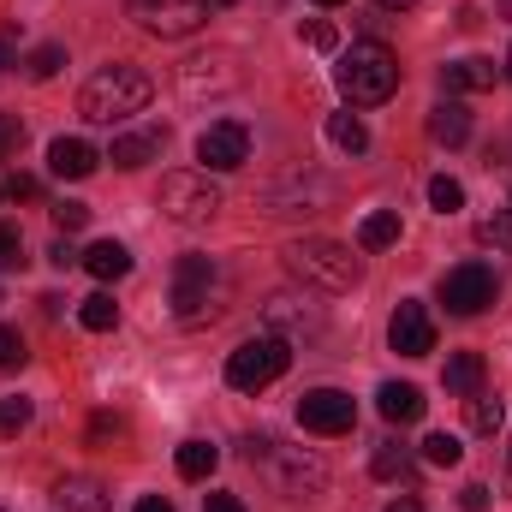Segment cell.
<instances>
[{"instance_id":"cell-1","label":"cell","mask_w":512,"mask_h":512,"mask_svg":"<svg viewBox=\"0 0 512 512\" xmlns=\"http://www.w3.org/2000/svg\"><path fill=\"white\" fill-rule=\"evenodd\" d=\"M149 96H155L149 72H137V66H126V60H114V66L90 72V84L78 90V114H84L90 126H120V120H131V114L149 108Z\"/></svg>"},{"instance_id":"cell-2","label":"cell","mask_w":512,"mask_h":512,"mask_svg":"<svg viewBox=\"0 0 512 512\" xmlns=\"http://www.w3.org/2000/svg\"><path fill=\"white\" fill-rule=\"evenodd\" d=\"M334 84L352 108H376L399 90V60L387 42H352L340 60H334Z\"/></svg>"},{"instance_id":"cell-3","label":"cell","mask_w":512,"mask_h":512,"mask_svg":"<svg viewBox=\"0 0 512 512\" xmlns=\"http://www.w3.org/2000/svg\"><path fill=\"white\" fill-rule=\"evenodd\" d=\"M286 268L304 286H322V292H352L364 280V262L352 256V245H340V239H292L286 245Z\"/></svg>"},{"instance_id":"cell-4","label":"cell","mask_w":512,"mask_h":512,"mask_svg":"<svg viewBox=\"0 0 512 512\" xmlns=\"http://www.w3.org/2000/svg\"><path fill=\"white\" fill-rule=\"evenodd\" d=\"M221 298H227L221 262H215V256H179V268H173V316H179L185 328L215 322V316H221Z\"/></svg>"},{"instance_id":"cell-5","label":"cell","mask_w":512,"mask_h":512,"mask_svg":"<svg viewBox=\"0 0 512 512\" xmlns=\"http://www.w3.org/2000/svg\"><path fill=\"white\" fill-rule=\"evenodd\" d=\"M245 459L274 477V489H280L286 501H304V495L328 489V465H322L316 453H292V447H280V441H251Z\"/></svg>"},{"instance_id":"cell-6","label":"cell","mask_w":512,"mask_h":512,"mask_svg":"<svg viewBox=\"0 0 512 512\" xmlns=\"http://www.w3.org/2000/svg\"><path fill=\"white\" fill-rule=\"evenodd\" d=\"M286 370H292V340H280V334H256V340H245V346L227 358V387H239V393H262V387L280 382Z\"/></svg>"},{"instance_id":"cell-7","label":"cell","mask_w":512,"mask_h":512,"mask_svg":"<svg viewBox=\"0 0 512 512\" xmlns=\"http://www.w3.org/2000/svg\"><path fill=\"white\" fill-rule=\"evenodd\" d=\"M161 215L179 221V227L215 221V215H221V185H215L209 173H167V179H161Z\"/></svg>"},{"instance_id":"cell-8","label":"cell","mask_w":512,"mask_h":512,"mask_svg":"<svg viewBox=\"0 0 512 512\" xmlns=\"http://www.w3.org/2000/svg\"><path fill=\"white\" fill-rule=\"evenodd\" d=\"M131 18L161 42H179L209 24V0H131Z\"/></svg>"},{"instance_id":"cell-9","label":"cell","mask_w":512,"mask_h":512,"mask_svg":"<svg viewBox=\"0 0 512 512\" xmlns=\"http://www.w3.org/2000/svg\"><path fill=\"white\" fill-rule=\"evenodd\" d=\"M441 304L453 316H483L495 304V268L489 262H459L441 274Z\"/></svg>"},{"instance_id":"cell-10","label":"cell","mask_w":512,"mask_h":512,"mask_svg":"<svg viewBox=\"0 0 512 512\" xmlns=\"http://www.w3.org/2000/svg\"><path fill=\"white\" fill-rule=\"evenodd\" d=\"M298 423H304L310 435H346V429L358 423V405H352V393H340V387H310V393L298 399Z\"/></svg>"},{"instance_id":"cell-11","label":"cell","mask_w":512,"mask_h":512,"mask_svg":"<svg viewBox=\"0 0 512 512\" xmlns=\"http://www.w3.org/2000/svg\"><path fill=\"white\" fill-rule=\"evenodd\" d=\"M197 161H203V173H233V167H245V161H251V131L239 126V120H215V126L197 137Z\"/></svg>"},{"instance_id":"cell-12","label":"cell","mask_w":512,"mask_h":512,"mask_svg":"<svg viewBox=\"0 0 512 512\" xmlns=\"http://www.w3.org/2000/svg\"><path fill=\"white\" fill-rule=\"evenodd\" d=\"M387 340H393L399 358H429V352H435V316H429L417 298H399V310H393V322H387Z\"/></svg>"},{"instance_id":"cell-13","label":"cell","mask_w":512,"mask_h":512,"mask_svg":"<svg viewBox=\"0 0 512 512\" xmlns=\"http://www.w3.org/2000/svg\"><path fill=\"white\" fill-rule=\"evenodd\" d=\"M262 322H268V334H322V310L310 304V298H298V292H274L268 304H262Z\"/></svg>"},{"instance_id":"cell-14","label":"cell","mask_w":512,"mask_h":512,"mask_svg":"<svg viewBox=\"0 0 512 512\" xmlns=\"http://www.w3.org/2000/svg\"><path fill=\"white\" fill-rule=\"evenodd\" d=\"M203 84H209V90H233V84H239L233 60H227V54H203V60H185V66H179V90H185V96H197Z\"/></svg>"},{"instance_id":"cell-15","label":"cell","mask_w":512,"mask_h":512,"mask_svg":"<svg viewBox=\"0 0 512 512\" xmlns=\"http://www.w3.org/2000/svg\"><path fill=\"white\" fill-rule=\"evenodd\" d=\"M96 161H102V155H96L84 137H54V143H48V173H54V179H90Z\"/></svg>"},{"instance_id":"cell-16","label":"cell","mask_w":512,"mask_h":512,"mask_svg":"<svg viewBox=\"0 0 512 512\" xmlns=\"http://www.w3.org/2000/svg\"><path fill=\"white\" fill-rule=\"evenodd\" d=\"M495 78H501V66H495V60H483V54L441 66V90H447V96H465V90H495Z\"/></svg>"},{"instance_id":"cell-17","label":"cell","mask_w":512,"mask_h":512,"mask_svg":"<svg viewBox=\"0 0 512 512\" xmlns=\"http://www.w3.org/2000/svg\"><path fill=\"white\" fill-rule=\"evenodd\" d=\"M161 143H167V131L161 126H149V131H126V137H114V149H108V161L114 167H149L155 155H161Z\"/></svg>"},{"instance_id":"cell-18","label":"cell","mask_w":512,"mask_h":512,"mask_svg":"<svg viewBox=\"0 0 512 512\" xmlns=\"http://www.w3.org/2000/svg\"><path fill=\"white\" fill-rule=\"evenodd\" d=\"M54 507L60 512H108V489L96 477H60L54 483Z\"/></svg>"},{"instance_id":"cell-19","label":"cell","mask_w":512,"mask_h":512,"mask_svg":"<svg viewBox=\"0 0 512 512\" xmlns=\"http://www.w3.org/2000/svg\"><path fill=\"white\" fill-rule=\"evenodd\" d=\"M376 411H382L387 423H417V417L429 411V399H423L411 382H387L382 393H376Z\"/></svg>"},{"instance_id":"cell-20","label":"cell","mask_w":512,"mask_h":512,"mask_svg":"<svg viewBox=\"0 0 512 512\" xmlns=\"http://www.w3.org/2000/svg\"><path fill=\"white\" fill-rule=\"evenodd\" d=\"M429 137L447 143V149H459V143L471 137V108H465V102H441V108H429Z\"/></svg>"},{"instance_id":"cell-21","label":"cell","mask_w":512,"mask_h":512,"mask_svg":"<svg viewBox=\"0 0 512 512\" xmlns=\"http://www.w3.org/2000/svg\"><path fill=\"white\" fill-rule=\"evenodd\" d=\"M84 268H90L96 280H126L131 274V251L120 245V239H102V245L84 251Z\"/></svg>"},{"instance_id":"cell-22","label":"cell","mask_w":512,"mask_h":512,"mask_svg":"<svg viewBox=\"0 0 512 512\" xmlns=\"http://www.w3.org/2000/svg\"><path fill=\"white\" fill-rule=\"evenodd\" d=\"M173 465H179L185 483H203V477L221 465V447H215V441H185V447L173 453Z\"/></svg>"},{"instance_id":"cell-23","label":"cell","mask_w":512,"mask_h":512,"mask_svg":"<svg viewBox=\"0 0 512 512\" xmlns=\"http://www.w3.org/2000/svg\"><path fill=\"white\" fill-rule=\"evenodd\" d=\"M447 393H459V399H471V393H483V358L477 352H453L447 358Z\"/></svg>"},{"instance_id":"cell-24","label":"cell","mask_w":512,"mask_h":512,"mask_svg":"<svg viewBox=\"0 0 512 512\" xmlns=\"http://www.w3.org/2000/svg\"><path fill=\"white\" fill-rule=\"evenodd\" d=\"M328 143L340 149V155H364L370 149V126L346 108V114H328Z\"/></svg>"},{"instance_id":"cell-25","label":"cell","mask_w":512,"mask_h":512,"mask_svg":"<svg viewBox=\"0 0 512 512\" xmlns=\"http://www.w3.org/2000/svg\"><path fill=\"white\" fill-rule=\"evenodd\" d=\"M358 245H364V251H387V245H399V209H370L364 227H358Z\"/></svg>"},{"instance_id":"cell-26","label":"cell","mask_w":512,"mask_h":512,"mask_svg":"<svg viewBox=\"0 0 512 512\" xmlns=\"http://www.w3.org/2000/svg\"><path fill=\"white\" fill-rule=\"evenodd\" d=\"M465 423H471V435H495V429L507 423V405H501L495 393H471V399H465Z\"/></svg>"},{"instance_id":"cell-27","label":"cell","mask_w":512,"mask_h":512,"mask_svg":"<svg viewBox=\"0 0 512 512\" xmlns=\"http://www.w3.org/2000/svg\"><path fill=\"white\" fill-rule=\"evenodd\" d=\"M370 471H376L382 483H411V447H399V441H382V447L370 453Z\"/></svg>"},{"instance_id":"cell-28","label":"cell","mask_w":512,"mask_h":512,"mask_svg":"<svg viewBox=\"0 0 512 512\" xmlns=\"http://www.w3.org/2000/svg\"><path fill=\"white\" fill-rule=\"evenodd\" d=\"M78 322H84V328H90V334H108V328H114V322H120V304H114V298H108V292H90V298H84V304H78Z\"/></svg>"},{"instance_id":"cell-29","label":"cell","mask_w":512,"mask_h":512,"mask_svg":"<svg viewBox=\"0 0 512 512\" xmlns=\"http://www.w3.org/2000/svg\"><path fill=\"white\" fill-rule=\"evenodd\" d=\"M429 209H435V215H459V209H465V185L447 179V173H435V179H429Z\"/></svg>"},{"instance_id":"cell-30","label":"cell","mask_w":512,"mask_h":512,"mask_svg":"<svg viewBox=\"0 0 512 512\" xmlns=\"http://www.w3.org/2000/svg\"><path fill=\"white\" fill-rule=\"evenodd\" d=\"M423 459L441 465V471H453V465L465 459V447H459V435H429V441H423Z\"/></svg>"},{"instance_id":"cell-31","label":"cell","mask_w":512,"mask_h":512,"mask_svg":"<svg viewBox=\"0 0 512 512\" xmlns=\"http://www.w3.org/2000/svg\"><path fill=\"white\" fill-rule=\"evenodd\" d=\"M30 417H36V405H30L24 393L0 399V435H18V429H30Z\"/></svg>"},{"instance_id":"cell-32","label":"cell","mask_w":512,"mask_h":512,"mask_svg":"<svg viewBox=\"0 0 512 512\" xmlns=\"http://www.w3.org/2000/svg\"><path fill=\"white\" fill-rule=\"evenodd\" d=\"M60 66H66V48H60V42H42V48L30 54V78H54Z\"/></svg>"},{"instance_id":"cell-33","label":"cell","mask_w":512,"mask_h":512,"mask_svg":"<svg viewBox=\"0 0 512 512\" xmlns=\"http://www.w3.org/2000/svg\"><path fill=\"white\" fill-rule=\"evenodd\" d=\"M477 239L495 245V251H512V215H489V221H477Z\"/></svg>"},{"instance_id":"cell-34","label":"cell","mask_w":512,"mask_h":512,"mask_svg":"<svg viewBox=\"0 0 512 512\" xmlns=\"http://www.w3.org/2000/svg\"><path fill=\"white\" fill-rule=\"evenodd\" d=\"M24 358H30V352H24V334L0 322V370H24Z\"/></svg>"},{"instance_id":"cell-35","label":"cell","mask_w":512,"mask_h":512,"mask_svg":"<svg viewBox=\"0 0 512 512\" xmlns=\"http://www.w3.org/2000/svg\"><path fill=\"white\" fill-rule=\"evenodd\" d=\"M298 36H304V42H310V48H322V54H334V48H340V30H334V24H328V18H310V24H304V30H298Z\"/></svg>"},{"instance_id":"cell-36","label":"cell","mask_w":512,"mask_h":512,"mask_svg":"<svg viewBox=\"0 0 512 512\" xmlns=\"http://www.w3.org/2000/svg\"><path fill=\"white\" fill-rule=\"evenodd\" d=\"M54 227H60V233L90 227V203H72V197H66V203H54Z\"/></svg>"},{"instance_id":"cell-37","label":"cell","mask_w":512,"mask_h":512,"mask_svg":"<svg viewBox=\"0 0 512 512\" xmlns=\"http://www.w3.org/2000/svg\"><path fill=\"white\" fill-rule=\"evenodd\" d=\"M18 262H24V239H18V227L6 221V227H0V274H12Z\"/></svg>"},{"instance_id":"cell-38","label":"cell","mask_w":512,"mask_h":512,"mask_svg":"<svg viewBox=\"0 0 512 512\" xmlns=\"http://www.w3.org/2000/svg\"><path fill=\"white\" fill-rule=\"evenodd\" d=\"M18 143H24V120L18 114H0V161H12Z\"/></svg>"},{"instance_id":"cell-39","label":"cell","mask_w":512,"mask_h":512,"mask_svg":"<svg viewBox=\"0 0 512 512\" xmlns=\"http://www.w3.org/2000/svg\"><path fill=\"white\" fill-rule=\"evenodd\" d=\"M459 507L465 512H489V489H483V483H465V489H459Z\"/></svg>"},{"instance_id":"cell-40","label":"cell","mask_w":512,"mask_h":512,"mask_svg":"<svg viewBox=\"0 0 512 512\" xmlns=\"http://www.w3.org/2000/svg\"><path fill=\"white\" fill-rule=\"evenodd\" d=\"M36 191H42V185H36V179H30V173H18V179H12V185H6V197H18V203H30V197H36Z\"/></svg>"},{"instance_id":"cell-41","label":"cell","mask_w":512,"mask_h":512,"mask_svg":"<svg viewBox=\"0 0 512 512\" xmlns=\"http://www.w3.org/2000/svg\"><path fill=\"white\" fill-rule=\"evenodd\" d=\"M48 262H54V268H72V262H84V256H78V251H72V245H66V239H60V245L48 251Z\"/></svg>"},{"instance_id":"cell-42","label":"cell","mask_w":512,"mask_h":512,"mask_svg":"<svg viewBox=\"0 0 512 512\" xmlns=\"http://www.w3.org/2000/svg\"><path fill=\"white\" fill-rule=\"evenodd\" d=\"M203 512H245V501H239V495H209Z\"/></svg>"},{"instance_id":"cell-43","label":"cell","mask_w":512,"mask_h":512,"mask_svg":"<svg viewBox=\"0 0 512 512\" xmlns=\"http://www.w3.org/2000/svg\"><path fill=\"white\" fill-rule=\"evenodd\" d=\"M90 435H96V441H102V435H120V417H96V423H90Z\"/></svg>"},{"instance_id":"cell-44","label":"cell","mask_w":512,"mask_h":512,"mask_svg":"<svg viewBox=\"0 0 512 512\" xmlns=\"http://www.w3.org/2000/svg\"><path fill=\"white\" fill-rule=\"evenodd\" d=\"M137 512H173V501H161V495H143V501H137Z\"/></svg>"},{"instance_id":"cell-45","label":"cell","mask_w":512,"mask_h":512,"mask_svg":"<svg viewBox=\"0 0 512 512\" xmlns=\"http://www.w3.org/2000/svg\"><path fill=\"white\" fill-rule=\"evenodd\" d=\"M6 54H12V30H0V66H6Z\"/></svg>"},{"instance_id":"cell-46","label":"cell","mask_w":512,"mask_h":512,"mask_svg":"<svg viewBox=\"0 0 512 512\" xmlns=\"http://www.w3.org/2000/svg\"><path fill=\"white\" fill-rule=\"evenodd\" d=\"M387 512H423V507H417V501L405 495V501H393V507H387Z\"/></svg>"},{"instance_id":"cell-47","label":"cell","mask_w":512,"mask_h":512,"mask_svg":"<svg viewBox=\"0 0 512 512\" xmlns=\"http://www.w3.org/2000/svg\"><path fill=\"white\" fill-rule=\"evenodd\" d=\"M376 6H387V12H405V6H417V0H376Z\"/></svg>"},{"instance_id":"cell-48","label":"cell","mask_w":512,"mask_h":512,"mask_svg":"<svg viewBox=\"0 0 512 512\" xmlns=\"http://www.w3.org/2000/svg\"><path fill=\"white\" fill-rule=\"evenodd\" d=\"M507 489H512V447H507Z\"/></svg>"},{"instance_id":"cell-49","label":"cell","mask_w":512,"mask_h":512,"mask_svg":"<svg viewBox=\"0 0 512 512\" xmlns=\"http://www.w3.org/2000/svg\"><path fill=\"white\" fill-rule=\"evenodd\" d=\"M209 6H233V0H209Z\"/></svg>"},{"instance_id":"cell-50","label":"cell","mask_w":512,"mask_h":512,"mask_svg":"<svg viewBox=\"0 0 512 512\" xmlns=\"http://www.w3.org/2000/svg\"><path fill=\"white\" fill-rule=\"evenodd\" d=\"M316 6H340V0H316Z\"/></svg>"},{"instance_id":"cell-51","label":"cell","mask_w":512,"mask_h":512,"mask_svg":"<svg viewBox=\"0 0 512 512\" xmlns=\"http://www.w3.org/2000/svg\"><path fill=\"white\" fill-rule=\"evenodd\" d=\"M507 78H512V54H507Z\"/></svg>"},{"instance_id":"cell-52","label":"cell","mask_w":512,"mask_h":512,"mask_svg":"<svg viewBox=\"0 0 512 512\" xmlns=\"http://www.w3.org/2000/svg\"><path fill=\"white\" fill-rule=\"evenodd\" d=\"M0 203H6V191H0Z\"/></svg>"},{"instance_id":"cell-53","label":"cell","mask_w":512,"mask_h":512,"mask_svg":"<svg viewBox=\"0 0 512 512\" xmlns=\"http://www.w3.org/2000/svg\"><path fill=\"white\" fill-rule=\"evenodd\" d=\"M0 512H6V507H0Z\"/></svg>"}]
</instances>
